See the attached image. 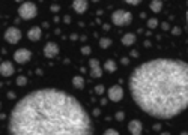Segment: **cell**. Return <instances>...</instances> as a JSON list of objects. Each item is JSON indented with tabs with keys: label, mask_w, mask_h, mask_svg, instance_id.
I'll list each match as a JSON object with an SVG mask.
<instances>
[{
	"label": "cell",
	"mask_w": 188,
	"mask_h": 135,
	"mask_svg": "<svg viewBox=\"0 0 188 135\" xmlns=\"http://www.w3.org/2000/svg\"><path fill=\"white\" fill-rule=\"evenodd\" d=\"M8 131L12 135L94 134L83 105L57 89H39L21 98L11 111Z\"/></svg>",
	"instance_id": "obj_1"
},
{
	"label": "cell",
	"mask_w": 188,
	"mask_h": 135,
	"mask_svg": "<svg viewBox=\"0 0 188 135\" xmlns=\"http://www.w3.org/2000/svg\"><path fill=\"white\" fill-rule=\"evenodd\" d=\"M95 92H96V93H99V95H101V93L104 92V87H103V86H96V89H95Z\"/></svg>",
	"instance_id": "obj_22"
},
{
	"label": "cell",
	"mask_w": 188,
	"mask_h": 135,
	"mask_svg": "<svg viewBox=\"0 0 188 135\" xmlns=\"http://www.w3.org/2000/svg\"><path fill=\"white\" fill-rule=\"evenodd\" d=\"M187 23H188V11H187Z\"/></svg>",
	"instance_id": "obj_26"
},
{
	"label": "cell",
	"mask_w": 188,
	"mask_h": 135,
	"mask_svg": "<svg viewBox=\"0 0 188 135\" xmlns=\"http://www.w3.org/2000/svg\"><path fill=\"white\" fill-rule=\"evenodd\" d=\"M105 134H114V135H118L119 132H118L116 129H108V131H105Z\"/></svg>",
	"instance_id": "obj_23"
},
{
	"label": "cell",
	"mask_w": 188,
	"mask_h": 135,
	"mask_svg": "<svg viewBox=\"0 0 188 135\" xmlns=\"http://www.w3.org/2000/svg\"><path fill=\"white\" fill-rule=\"evenodd\" d=\"M44 54H45V57H48V59L56 57V56L59 54V45L56 42H47L45 47H44Z\"/></svg>",
	"instance_id": "obj_8"
},
{
	"label": "cell",
	"mask_w": 188,
	"mask_h": 135,
	"mask_svg": "<svg viewBox=\"0 0 188 135\" xmlns=\"http://www.w3.org/2000/svg\"><path fill=\"white\" fill-rule=\"evenodd\" d=\"M83 54H89V53H90V48H89V47H83Z\"/></svg>",
	"instance_id": "obj_24"
},
{
	"label": "cell",
	"mask_w": 188,
	"mask_h": 135,
	"mask_svg": "<svg viewBox=\"0 0 188 135\" xmlns=\"http://www.w3.org/2000/svg\"><path fill=\"white\" fill-rule=\"evenodd\" d=\"M147 26H149L151 29H155V27L158 26V21H157V18H151V20L147 21Z\"/></svg>",
	"instance_id": "obj_20"
},
{
	"label": "cell",
	"mask_w": 188,
	"mask_h": 135,
	"mask_svg": "<svg viewBox=\"0 0 188 135\" xmlns=\"http://www.w3.org/2000/svg\"><path fill=\"white\" fill-rule=\"evenodd\" d=\"M99 45H101L103 48H108V47L111 45V41L108 39V38H103V39L99 41Z\"/></svg>",
	"instance_id": "obj_18"
},
{
	"label": "cell",
	"mask_w": 188,
	"mask_h": 135,
	"mask_svg": "<svg viewBox=\"0 0 188 135\" xmlns=\"http://www.w3.org/2000/svg\"><path fill=\"white\" fill-rule=\"evenodd\" d=\"M125 2H127L128 5H133V6H136V5H138L142 0H125Z\"/></svg>",
	"instance_id": "obj_21"
},
{
	"label": "cell",
	"mask_w": 188,
	"mask_h": 135,
	"mask_svg": "<svg viewBox=\"0 0 188 135\" xmlns=\"http://www.w3.org/2000/svg\"><path fill=\"white\" fill-rule=\"evenodd\" d=\"M26 83H27V78H26V77L20 75V77L17 78V84H18V86H26Z\"/></svg>",
	"instance_id": "obj_19"
},
{
	"label": "cell",
	"mask_w": 188,
	"mask_h": 135,
	"mask_svg": "<svg viewBox=\"0 0 188 135\" xmlns=\"http://www.w3.org/2000/svg\"><path fill=\"white\" fill-rule=\"evenodd\" d=\"M72 8L78 14H84L87 11V0H74L72 2Z\"/></svg>",
	"instance_id": "obj_11"
},
{
	"label": "cell",
	"mask_w": 188,
	"mask_h": 135,
	"mask_svg": "<svg viewBox=\"0 0 188 135\" xmlns=\"http://www.w3.org/2000/svg\"><path fill=\"white\" fill-rule=\"evenodd\" d=\"M72 86L75 87V89H83L84 87V80H83V77L80 75H75L72 78Z\"/></svg>",
	"instance_id": "obj_15"
},
{
	"label": "cell",
	"mask_w": 188,
	"mask_h": 135,
	"mask_svg": "<svg viewBox=\"0 0 188 135\" xmlns=\"http://www.w3.org/2000/svg\"><path fill=\"white\" fill-rule=\"evenodd\" d=\"M131 20H133L131 12H127L123 9H118V11H114L111 14V21L116 26H127L131 23Z\"/></svg>",
	"instance_id": "obj_4"
},
{
	"label": "cell",
	"mask_w": 188,
	"mask_h": 135,
	"mask_svg": "<svg viewBox=\"0 0 188 135\" xmlns=\"http://www.w3.org/2000/svg\"><path fill=\"white\" fill-rule=\"evenodd\" d=\"M161 9H162V2L161 0H152V2H151V11H152V12L158 14Z\"/></svg>",
	"instance_id": "obj_16"
},
{
	"label": "cell",
	"mask_w": 188,
	"mask_h": 135,
	"mask_svg": "<svg viewBox=\"0 0 188 135\" xmlns=\"http://www.w3.org/2000/svg\"><path fill=\"white\" fill-rule=\"evenodd\" d=\"M107 95H108V99L113 102H119L122 98H123V89L120 87V86H111L110 89H108V92H107Z\"/></svg>",
	"instance_id": "obj_6"
},
{
	"label": "cell",
	"mask_w": 188,
	"mask_h": 135,
	"mask_svg": "<svg viewBox=\"0 0 188 135\" xmlns=\"http://www.w3.org/2000/svg\"><path fill=\"white\" fill-rule=\"evenodd\" d=\"M134 42H136V35L134 33H127L122 36V44H123V45L129 47V45H133Z\"/></svg>",
	"instance_id": "obj_14"
},
{
	"label": "cell",
	"mask_w": 188,
	"mask_h": 135,
	"mask_svg": "<svg viewBox=\"0 0 188 135\" xmlns=\"http://www.w3.org/2000/svg\"><path fill=\"white\" fill-rule=\"evenodd\" d=\"M14 72H15V69H14V65L11 62H3L0 65V74H2V77H11V75H14Z\"/></svg>",
	"instance_id": "obj_10"
},
{
	"label": "cell",
	"mask_w": 188,
	"mask_h": 135,
	"mask_svg": "<svg viewBox=\"0 0 188 135\" xmlns=\"http://www.w3.org/2000/svg\"><path fill=\"white\" fill-rule=\"evenodd\" d=\"M5 39L8 41L9 44H17L20 39H21V32L17 27H9L8 30L5 32Z\"/></svg>",
	"instance_id": "obj_5"
},
{
	"label": "cell",
	"mask_w": 188,
	"mask_h": 135,
	"mask_svg": "<svg viewBox=\"0 0 188 135\" xmlns=\"http://www.w3.org/2000/svg\"><path fill=\"white\" fill-rule=\"evenodd\" d=\"M15 2H21V0H15Z\"/></svg>",
	"instance_id": "obj_27"
},
{
	"label": "cell",
	"mask_w": 188,
	"mask_h": 135,
	"mask_svg": "<svg viewBox=\"0 0 188 135\" xmlns=\"http://www.w3.org/2000/svg\"><path fill=\"white\" fill-rule=\"evenodd\" d=\"M30 57H32V53L29 50H26V48H20V50H17L14 53V60L17 63H26V62L30 60Z\"/></svg>",
	"instance_id": "obj_7"
},
{
	"label": "cell",
	"mask_w": 188,
	"mask_h": 135,
	"mask_svg": "<svg viewBox=\"0 0 188 135\" xmlns=\"http://www.w3.org/2000/svg\"><path fill=\"white\" fill-rule=\"evenodd\" d=\"M137 105L155 119H173L188 108V63L154 59L137 66L129 77Z\"/></svg>",
	"instance_id": "obj_2"
},
{
	"label": "cell",
	"mask_w": 188,
	"mask_h": 135,
	"mask_svg": "<svg viewBox=\"0 0 188 135\" xmlns=\"http://www.w3.org/2000/svg\"><path fill=\"white\" fill-rule=\"evenodd\" d=\"M128 129H129V132L134 135L142 134V123L138 120H131L128 123Z\"/></svg>",
	"instance_id": "obj_12"
},
{
	"label": "cell",
	"mask_w": 188,
	"mask_h": 135,
	"mask_svg": "<svg viewBox=\"0 0 188 135\" xmlns=\"http://www.w3.org/2000/svg\"><path fill=\"white\" fill-rule=\"evenodd\" d=\"M116 117H118V120H122V119H123V114H122V113H118Z\"/></svg>",
	"instance_id": "obj_25"
},
{
	"label": "cell",
	"mask_w": 188,
	"mask_h": 135,
	"mask_svg": "<svg viewBox=\"0 0 188 135\" xmlns=\"http://www.w3.org/2000/svg\"><path fill=\"white\" fill-rule=\"evenodd\" d=\"M41 35H42V32H41V29H39V27H32V29L27 32V36H29V39H30V41H39Z\"/></svg>",
	"instance_id": "obj_13"
},
{
	"label": "cell",
	"mask_w": 188,
	"mask_h": 135,
	"mask_svg": "<svg viewBox=\"0 0 188 135\" xmlns=\"http://www.w3.org/2000/svg\"><path fill=\"white\" fill-rule=\"evenodd\" d=\"M18 14L23 20H32V18L36 17L38 14V8L33 2H24L20 8H18Z\"/></svg>",
	"instance_id": "obj_3"
},
{
	"label": "cell",
	"mask_w": 188,
	"mask_h": 135,
	"mask_svg": "<svg viewBox=\"0 0 188 135\" xmlns=\"http://www.w3.org/2000/svg\"><path fill=\"white\" fill-rule=\"evenodd\" d=\"M104 69L108 71V72H113V71H116V63H114L113 60H107V62L104 63Z\"/></svg>",
	"instance_id": "obj_17"
},
{
	"label": "cell",
	"mask_w": 188,
	"mask_h": 135,
	"mask_svg": "<svg viewBox=\"0 0 188 135\" xmlns=\"http://www.w3.org/2000/svg\"><path fill=\"white\" fill-rule=\"evenodd\" d=\"M89 65H90V75L94 77V78H99L101 74H103L101 66H99V62H98L96 59H90Z\"/></svg>",
	"instance_id": "obj_9"
}]
</instances>
